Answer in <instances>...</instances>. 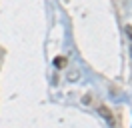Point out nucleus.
Wrapping results in <instances>:
<instances>
[{"label":"nucleus","instance_id":"7ed1b4c3","mask_svg":"<svg viewBox=\"0 0 132 128\" xmlns=\"http://www.w3.org/2000/svg\"><path fill=\"white\" fill-rule=\"evenodd\" d=\"M126 34H128V40H130V54H132V26H126Z\"/></svg>","mask_w":132,"mask_h":128},{"label":"nucleus","instance_id":"f03ea898","mask_svg":"<svg viewBox=\"0 0 132 128\" xmlns=\"http://www.w3.org/2000/svg\"><path fill=\"white\" fill-rule=\"evenodd\" d=\"M54 64H56V68H62V66L66 64V58H62V56H58L56 60H54Z\"/></svg>","mask_w":132,"mask_h":128},{"label":"nucleus","instance_id":"f257e3e1","mask_svg":"<svg viewBox=\"0 0 132 128\" xmlns=\"http://www.w3.org/2000/svg\"><path fill=\"white\" fill-rule=\"evenodd\" d=\"M98 112H100V116H104V118L108 120L110 126H114V118H112V114H110V110H108L106 106H98Z\"/></svg>","mask_w":132,"mask_h":128}]
</instances>
